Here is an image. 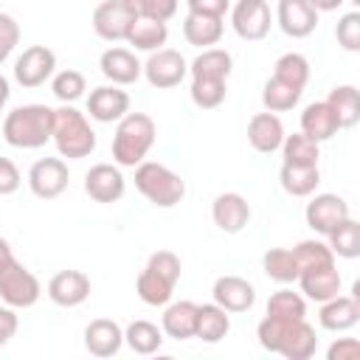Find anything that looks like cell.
I'll list each match as a JSON object with an SVG mask.
<instances>
[{"label": "cell", "mask_w": 360, "mask_h": 360, "mask_svg": "<svg viewBox=\"0 0 360 360\" xmlns=\"http://www.w3.org/2000/svg\"><path fill=\"white\" fill-rule=\"evenodd\" d=\"M301 284V292L318 304L335 298L340 292V273L335 264H321V267H307L295 278Z\"/></svg>", "instance_id": "22"}, {"label": "cell", "mask_w": 360, "mask_h": 360, "mask_svg": "<svg viewBox=\"0 0 360 360\" xmlns=\"http://www.w3.org/2000/svg\"><path fill=\"white\" fill-rule=\"evenodd\" d=\"M262 267H264L267 278H273L278 284H292L298 278V262L290 248H270L262 256Z\"/></svg>", "instance_id": "37"}, {"label": "cell", "mask_w": 360, "mask_h": 360, "mask_svg": "<svg viewBox=\"0 0 360 360\" xmlns=\"http://www.w3.org/2000/svg\"><path fill=\"white\" fill-rule=\"evenodd\" d=\"M98 68H101V73H104L112 84H118V87L138 82L141 73H143V65L138 62V56H135L129 48H107V51L101 53V59H98Z\"/></svg>", "instance_id": "20"}, {"label": "cell", "mask_w": 360, "mask_h": 360, "mask_svg": "<svg viewBox=\"0 0 360 360\" xmlns=\"http://www.w3.org/2000/svg\"><path fill=\"white\" fill-rule=\"evenodd\" d=\"M121 3L132 17H149L166 22L177 14V0H121Z\"/></svg>", "instance_id": "43"}, {"label": "cell", "mask_w": 360, "mask_h": 360, "mask_svg": "<svg viewBox=\"0 0 360 360\" xmlns=\"http://www.w3.org/2000/svg\"><path fill=\"white\" fill-rule=\"evenodd\" d=\"M326 245L335 256L340 259H357L360 256V222L346 217L340 225H335L329 233H326Z\"/></svg>", "instance_id": "33"}, {"label": "cell", "mask_w": 360, "mask_h": 360, "mask_svg": "<svg viewBox=\"0 0 360 360\" xmlns=\"http://www.w3.org/2000/svg\"><path fill=\"white\" fill-rule=\"evenodd\" d=\"M191 101L200 107V110H217L222 101H225V93H228V82L222 79H191Z\"/></svg>", "instance_id": "40"}, {"label": "cell", "mask_w": 360, "mask_h": 360, "mask_svg": "<svg viewBox=\"0 0 360 360\" xmlns=\"http://www.w3.org/2000/svg\"><path fill=\"white\" fill-rule=\"evenodd\" d=\"M8 96H11V87H8V79L0 73V112H3V107H6V101H8Z\"/></svg>", "instance_id": "52"}, {"label": "cell", "mask_w": 360, "mask_h": 360, "mask_svg": "<svg viewBox=\"0 0 360 360\" xmlns=\"http://www.w3.org/2000/svg\"><path fill=\"white\" fill-rule=\"evenodd\" d=\"M90 276L82 270H59L48 281V298L56 307H79L90 295Z\"/></svg>", "instance_id": "16"}, {"label": "cell", "mask_w": 360, "mask_h": 360, "mask_svg": "<svg viewBox=\"0 0 360 360\" xmlns=\"http://www.w3.org/2000/svg\"><path fill=\"white\" fill-rule=\"evenodd\" d=\"M231 25L248 42L264 39L270 34V25H273V14H270L267 0H239L231 8Z\"/></svg>", "instance_id": "9"}, {"label": "cell", "mask_w": 360, "mask_h": 360, "mask_svg": "<svg viewBox=\"0 0 360 360\" xmlns=\"http://www.w3.org/2000/svg\"><path fill=\"white\" fill-rule=\"evenodd\" d=\"M56 53L48 45H31L25 48L14 62V79L22 87H39L53 76Z\"/></svg>", "instance_id": "10"}, {"label": "cell", "mask_w": 360, "mask_h": 360, "mask_svg": "<svg viewBox=\"0 0 360 360\" xmlns=\"http://www.w3.org/2000/svg\"><path fill=\"white\" fill-rule=\"evenodd\" d=\"M70 183L68 163L62 158H39L28 169V188L39 200H56Z\"/></svg>", "instance_id": "8"}, {"label": "cell", "mask_w": 360, "mask_h": 360, "mask_svg": "<svg viewBox=\"0 0 360 360\" xmlns=\"http://www.w3.org/2000/svg\"><path fill=\"white\" fill-rule=\"evenodd\" d=\"M87 112L98 124L121 121L129 112V96L118 84H101V87L90 90V96H87Z\"/></svg>", "instance_id": "12"}, {"label": "cell", "mask_w": 360, "mask_h": 360, "mask_svg": "<svg viewBox=\"0 0 360 360\" xmlns=\"http://www.w3.org/2000/svg\"><path fill=\"white\" fill-rule=\"evenodd\" d=\"M346 3H352V6H360V0H346Z\"/></svg>", "instance_id": "54"}, {"label": "cell", "mask_w": 360, "mask_h": 360, "mask_svg": "<svg viewBox=\"0 0 360 360\" xmlns=\"http://www.w3.org/2000/svg\"><path fill=\"white\" fill-rule=\"evenodd\" d=\"M338 129H340V124H338V118H335V112H332V107L326 101H312V104L304 107L301 132L307 138L321 143V141H329L332 135H338Z\"/></svg>", "instance_id": "25"}, {"label": "cell", "mask_w": 360, "mask_h": 360, "mask_svg": "<svg viewBox=\"0 0 360 360\" xmlns=\"http://www.w3.org/2000/svg\"><path fill=\"white\" fill-rule=\"evenodd\" d=\"M318 321L323 329L329 332H346L352 329L357 321H360V301L357 295H335L329 301L321 304V312H318Z\"/></svg>", "instance_id": "23"}, {"label": "cell", "mask_w": 360, "mask_h": 360, "mask_svg": "<svg viewBox=\"0 0 360 360\" xmlns=\"http://www.w3.org/2000/svg\"><path fill=\"white\" fill-rule=\"evenodd\" d=\"M231 70H233V56L225 48H202V53L188 65L191 79L202 76V79H222V82H228Z\"/></svg>", "instance_id": "29"}, {"label": "cell", "mask_w": 360, "mask_h": 360, "mask_svg": "<svg viewBox=\"0 0 360 360\" xmlns=\"http://www.w3.org/2000/svg\"><path fill=\"white\" fill-rule=\"evenodd\" d=\"M307 225L315 231V233H329L335 225H340L349 214V202L340 197V194H315L309 202H307Z\"/></svg>", "instance_id": "11"}, {"label": "cell", "mask_w": 360, "mask_h": 360, "mask_svg": "<svg viewBox=\"0 0 360 360\" xmlns=\"http://www.w3.org/2000/svg\"><path fill=\"white\" fill-rule=\"evenodd\" d=\"M267 315L273 318H284V321H301L307 318V301L301 292H292V290H276L270 298H267Z\"/></svg>", "instance_id": "38"}, {"label": "cell", "mask_w": 360, "mask_h": 360, "mask_svg": "<svg viewBox=\"0 0 360 360\" xmlns=\"http://www.w3.org/2000/svg\"><path fill=\"white\" fill-rule=\"evenodd\" d=\"M211 219L222 233H239L250 222V202L239 191L217 194L211 202Z\"/></svg>", "instance_id": "14"}, {"label": "cell", "mask_w": 360, "mask_h": 360, "mask_svg": "<svg viewBox=\"0 0 360 360\" xmlns=\"http://www.w3.org/2000/svg\"><path fill=\"white\" fill-rule=\"evenodd\" d=\"M211 295L225 312H248L256 304V287L242 276H219L211 287Z\"/></svg>", "instance_id": "17"}, {"label": "cell", "mask_w": 360, "mask_h": 360, "mask_svg": "<svg viewBox=\"0 0 360 360\" xmlns=\"http://www.w3.org/2000/svg\"><path fill=\"white\" fill-rule=\"evenodd\" d=\"M273 76L304 90L307 82H309V62H307L304 53H295V51L281 53V56L276 59V65H273Z\"/></svg>", "instance_id": "39"}, {"label": "cell", "mask_w": 360, "mask_h": 360, "mask_svg": "<svg viewBox=\"0 0 360 360\" xmlns=\"http://www.w3.org/2000/svg\"><path fill=\"white\" fill-rule=\"evenodd\" d=\"M301 93H304L301 87L287 84V82L270 76L264 82V87H262V104L267 107V112H287V110H292L301 101Z\"/></svg>", "instance_id": "34"}, {"label": "cell", "mask_w": 360, "mask_h": 360, "mask_svg": "<svg viewBox=\"0 0 360 360\" xmlns=\"http://www.w3.org/2000/svg\"><path fill=\"white\" fill-rule=\"evenodd\" d=\"M326 104L332 107L340 129H349V127L357 124V118H360V93H357L354 84H338V87H332Z\"/></svg>", "instance_id": "32"}, {"label": "cell", "mask_w": 360, "mask_h": 360, "mask_svg": "<svg viewBox=\"0 0 360 360\" xmlns=\"http://www.w3.org/2000/svg\"><path fill=\"white\" fill-rule=\"evenodd\" d=\"M188 11L197 14H214V17H225V11L231 8V0H186Z\"/></svg>", "instance_id": "50"}, {"label": "cell", "mask_w": 360, "mask_h": 360, "mask_svg": "<svg viewBox=\"0 0 360 360\" xmlns=\"http://www.w3.org/2000/svg\"><path fill=\"white\" fill-rule=\"evenodd\" d=\"M51 141L56 143V152L68 160L87 158L96 149V132L84 112H79L73 104H62L53 110V132Z\"/></svg>", "instance_id": "4"}, {"label": "cell", "mask_w": 360, "mask_h": 360, "mask_svg": "<svg viewBox=\"0 0 360 360\" xmlns=\"http://www.w3.org/2000/svg\"><path fill=\"white\" fill-rule=\"evenodd\" d=\"M292 256L298 262V273L307 270V267H321V264H335V253L329 250L326 242H318V239H304L292 248Z\"/></svg>", "instance_id": "41"}, {"label": "cell", "mask_w": 360, "mask_h": 360, "mask_svg": "<svg viewBox=\"0 0 360 360\" xmlns=\"http://www.w3.org/2000/svg\"><path fill=\"white\" fill-rule=\"evenodd\" d=\"M53 110L48 104H22L3 118V138L14 149H39L51 141Z\"/></svg>", "instance_id": "2"}, {"label": "cell", "mask_w": 360, "mask_h": 360, "mask_svg": "<svg viewBox=\"0 0 360 360\" xmlns=\"http://www.w3.org/2000/svg\"><path fill=\"white\" fill-rule=\"evenodd\" d=\"M335 37H338V42H340V48H346V51H360V11H349V14H343L340 20H338V25H335Z\"/></svg>", "instance_id": "44"}, {"label": "cell", "mask_w": 360, "mask_h": 360, "mask_svg": "<svg viewBox=\"0 0 360 360\" xmlns=\"http://www.w3.org/2000/svg\"><path fill=\"white\" fill-rule=\"evenodd\" d=\"M256 338L259 346L267 352H276L287 360H309L318 349V338L315 329L307 323V318L301 321H284V318H273L264 315L256 326Z\"/></svg>", "instance_id": "1"}, {"label": "cell", "mask_w": 360, "mask_h": 360, "mask_svg": "<svg viewBox=\"0 0 360 360\" xmlns=\"http://www.w3.org/2000/svg\"><path fill=\"white\" fill-rule=\"evenodd\" d=\"M132 20L135 17L124 8L121 0H104L93 11V31L107 42H121V39H127Z\"/></svg>", "instance_id": "18"}, {"label": "cell", "mask_w": 360, "mask_h": 360, "mask_svg": "<svg viewBox=\"0 0 360 360\" xmlns=\"http://www.w3.org/2000/svg\"><path fill=\"white\" fill-rule=\"evenodd\" d=\"M276 22L287 37L304 39L318 28V11L309 6V0H278Z\"/></svg>", "instance_id": "15"}, {"label": "cell", "mask_w": 360, "mask_h": 360, "mask_svg": "<svg viewBox=\"0 0 360 360\" xmlns=\"http://www.w3.org/2000/svg\"><path fill=\"white\" fill-rule=\"evenodd\" d=\"M174 281H169L166 276H160L158 270L152 267H143L138 281H135V290H138V298L149 307H166L172 301V292H174Z\"/></svg>", "instance_id": "31"}, {"label": "cell", "mask_w": 360, "mask_h": 360, "mask_svg": "<svg viewBox=\"0 0 360 360\" xmlns=\"http://www.w3.org/2000/svg\"><path fill=\"white\" fill-rule=\"evenodd\" d=\"M39 295H42V284L25 264L11 259L0 267V298H3V304L14 307V309H28L39 301Z\"/></svg>", "instance_id": "6"}, {"label": "cell", "mask_w": 360, "mask_h": 360, "mask_svg": "<svg viewBox=\"0 0 360 360\" xmlns=\"http://www.w3.org/2000/svg\"><path fill=\"white\" fill-rule=\"evenodd\" d=\"M155 135H158L155 121L146 112H127L118 121L115 135H112V160L118 166L135 169L149 155Z\"/></svg>", "instance_id": "3"}, {"label": "cell", "mask_w": 360, "mask_h": 360, "mask_svg": "<svg viewBox=\"0 0 360 360\" xmlns=\"http://www.w3.org/2000/svg\"><path fill=\"white\" fill-rule=\"evenodd\" d=\"M222 31H225L222 17H214V14L188 11L183 20V37L194 48H214L222 39Z\"/></svg>", "instance_id": "24"}, {"label": "cell", "mask_w": 360, "mask_h": 360, "mask_svg": "<svg viewBox=\"0 0 360 360\" xmlns=\"http://www.w3.org/2000/svg\"><path fill=\"white\" fill-rule=\"evenodd\" d=\"M135 188L155 208H174L186 197V180L163 163L141 160L135 166Z\"/></svg>", "instance_id": "5"}, {"label": "cell", "mask_w": 360, "mask_h": 360, "mask_svg": "<svg viewBox=\"0 0 360 360\" xmlns=\"http://www.w3.org/2000/svg\"><path fill=\"white\" fill-rule=\"evenodd\" d=\"M124 346V329L112 318H96L84 326V349L93 357H112Z\"/></svg>", "instance_id": "19"}, {"label": "cell", "mask_w": 360, "mask_h": 360, "mask_svg": "<svg viewBox=\"0 0 360 360\" xmlns=\"http://www.w3.org/2000/svg\"><path fill=\"white\" fill-rule=\"evenodd\" d=\"M360 357V343L354 338H338L326 349V360H357Z\"/></svg>", "instance_id": "47"}, {"label": "cell", "mask_w": 360, "mask_h": 360, "mask_svg": "<svg viewBox=\"0 0 360 360\" xmlns=\"http://www.w3.org/2000/svg\"><path fill=\"white\" fill-rule=\"evenodd\" d=\"M346 0H309V6L321 14V11H335V8H340Z\"/></svg>", "instance_id": "51"}, {"label": "cell", "mask_w": 360, "mask_h": 360, "mask_svg": "<svg viewBox=\"0 0 360 360\" xmlns=\"http://www.w3.org/2000/svg\"><path fill=\"white\" fill-rule=\"evenodd\" d=\"M124 188H127V180L121 169L112 163H96L84 174V191L96 202H118L124 197Z\"/></svg>", "instance_id": "13"}, {"label": "cell", "mask_w": 360, "mask_h": 360, "mask_svg": "<svg viewBox=\"0 0 360 360\" xmlns=\"http://www.w3.org/2000/svg\"><path fill=\"white\" fill-rule=\"evenodd\" d=\"M188 73V62L180 51L174 48H158L149 53V59L143 62V76L152 87L158 90H169L177 87Z\"/></svg>", "instance_id": "7"}, {"label": "cell", "mask_w": 360, "mask_h": 360, "mask_svg": "<svg viewBox=\"0 0 360 360\" xmlns=\"http://www.w3.org/2000/svg\"><path fill=\"white\" fill-rule=\"evenodd\" d=\"M17 326H20V318H17L14 307L3 304V307H0V349L17 335Z\"/></svg>", "instance_id": "49"}, {"label": "cell", "mask_w": 360, "mask_h": 360, "mask_svg": "<svg viewBox=\"0 0 360 360\" xmlns=\"http://www.w3.org/2000/svg\"><path fill=\"white\" fill-rule=\"evenodd\" d=\"M284 141V124L276 112H256L248 121V143L262 152V155H273L281 149Z\"/></svg>", "instance_id": "21"}, {"label": "cell", "mask_w": 360, "mask_h": 360, "mask_svg": "<svg viewBox=\"0 0 360 360\" xmlns=\"http://www.w3.org/2000/svg\"><path fill=\"white\" fill-rule=\"evenodd\" d=\"M231 332V318L219 304H197V326L194 338L205 343H219Z\"/></svg>", "instance_id": "27"}, {"label": "cell", "mask_w": 360, "mask_h": 360, "mask_svg": "<svg viewBox=\"0 0 360 360\" xmlns=\"http://www.w3.org/2000/svg\"><path fill=\"white\" fill-rule=\"evenodd\" d=\"M20 42V25L11 14H3L0 11V65L11 56V51L17 48Z\"/></svg>", "instance_id": "45"}, {"label": "cell", "mask_w": 360, "mask_h": 360, "mask_svg": "<svg viewBox=\"0 0 360 360\" xmlns=\"http://www.w3.org/2000/svg\"><path fill=\"white\" fill-rule=\"evenodd\" d=\"M11 259H14V253H11V245H8V242L0 236V267H3L6 262H11Z\"/></svg>", "instance_id": "53"}, {"label": "cell", "mask_w": 360, "mask_h": 360, "mask_svg": "<svg viewBox=\"0 0 360 360\" xmlns=\"http://www.w3.org/2000/svg\"><path fill=\"white\" fill-rule=\"evenodd\" d=\"M146 267H152V270H158L160 276H166L169 281H180V259L172 253V250H158V253H152L149 256V262H146Z\"/></svg>", "instance_id": "46"}, {"label": "cell", "mask_w": 360, "mask_h": 360, "mask_svg": "<svg viewBox=\"0 0 360 360\" xmlns=\"http://www.w3.org/2000/svg\"><path fill=\"white\" fill-rule=\"evenodd\" d=\"M278 183L290 197H309L318 183H321V172L318 166H292V163H281L278 172Z\"/></svg>", "instance_id": "30"}, {"label": "cell", "mask_w": 360, "mask_h": 360, "mask_svg": "<svg viewBox=\"0 0 360 360\" xmlns=\"http://www.w3.org/2000/svg\"><path fill=\"white\" fill-rule=\"evenodd\" d=\"M194 326H197V304L194 301H174L163 309L160 329L169 338L188 340V338H194Z\"/></svg>", "instance_id": "26"}, {"label": "cell", "mask_w": 360, "mask_h": 360, "mask_svg": "<svg viewBox=\"0 0 360 360\" xmlns=\"http://www.w3.org/2000/svg\"><path fill=\"white\" fill-rule=\"evenodd\" d=\"M124 343L135 354H155L163 346V329H158L152 321H132L124 329Z\"/></svg>", "instance_id": "35"}, {"label": "cell", "mask_w": 360, "mask_h": 360, "mask_svg": "<svg viewBox=\"0 0 360 360\" xmlns=\"http://www.w3.org/2000/svg\"><path fill=\"white\" fill-rule=\"evenodd\" d=\"M51 90H53V96L62 101V104H73V101H79L82 96H84V90H87V82H84V76L79 73V70H59L56 76H53V82H51Z\"/></svg>", "instance_id": "42"}, {"label": "cell", "mask_w": 360, "mask_h": 360, "mask_svg": "<svg viewBox=\"0 0 360 360\" xmlns=\"http://www.w3.org/2000/svg\"><path fill=\"white\" fill-rule=\"evenodd\" d=\"M22 177H20V169L8 160V158H0V197L6 194H14L20 188Z\"/></svg>", "instance_id": "48"}, {"label": "cell", "mask_w": 360, "mask_h": 360, "mask_svg": "<svg viewBox=\"0 0 360 360\" xmlns=\"http://www.w3.org/2000/svg\"><path fill=\"white\" fill-rule=\"evenodd\" d=\"M169 39V28L166 22L160 20H149V17H135L129 31H127V42L135 48V51H158L163 48Z\"/></svg>", "instance_id": "28"}, {"label": "cell", "mask_w": 360, "mask_h": 360, "mask_svg": "<svg viewBox=\"0 0 360 360\" xmlns=\"http://www.w3.org/2000/svg\"><path fill=\"white\" fill-rule=\"evenodd\" d=\"M281 155H284V163H292V166H318L321 146L304 132H292V135H284Z\"/></svg>", "instance_id": "36"}]
</instances>
